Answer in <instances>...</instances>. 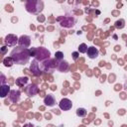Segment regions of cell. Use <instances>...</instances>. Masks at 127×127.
Masks as SVG:
<instances>
[{
    "label": "cell",
    "mask_w": 127,
    "mask_h": 127,
    "mask_svg": "<svg viewBox=\"0 0 127 127\" xmlns=\"http://www.w3.org/2000/svg\"><path fill=\"white\" fill-rule=\"evenodd\" d=\"M10 57L13 59L14 64H20V65H25L29 63L31 55H30V50L26 49V48H22V47H15L11 53H10Z\"/></svg>",
    "instance_id": "6da1fadb"
},
{
    "label": "cell",
    "mask_w": 127,
    "mask_h": 127,
    "mask_svg": "<svg viewBox=\"0 0 127 127\" xmlns=\"http://www.w3.org/2000/svg\"><path fill=\"white\" fill-rule=\"evenodd\" d=\"M30 50V55L31 57H35V59L42 63L48 59H50V56H51V52L49 50H47L46 48L44 47H39V48H32V49H29Z\"/></svg>",
    "instance_id": "7a4b0ae2"
},
{
    "label": "cell",
    "mask_w": 127,
    "mask_h": 127,
    "mask_svg": "<svg viewBox=\"0 0 127 127\" xmlns=\"http://www.w3.org/2000/svg\"><path fill=\"white\" fill-rule=\"evenodd\" d=\"M25 7L29 13L38 15L44 9V2L42 0H28L25 4Z\"/></svg>",
    "instance_id": "3957f363"
},
{
    "label": "cell",
    "mask_w": 127,
    "mask_h": 127,
    "mask_svg": "<svg viewBox=\"0 0 127 127\" xmlns=\"http://www.w3.org/2000/svg\"><path fill=\"white\" fill-rule=\"evenodd\" d=\"M41 64V68H42V71H46V72H53L54 69L57 67V64H58V62L55 60V59H48L42 63H40Z\"/></svg>",
    "instance_id": "277c9868"
},
{
    "label": "cell",
    "mask_w": 127,
    "mask_h": 127,
    "mask_svg": "<svg viewBox=\"0 0 127 127\" xmlns=\"http://www.w3.org/2000/svg\"><path fill=\"white\" fill-rule=\"evenodd\" d=\"M58 21H60V25L62 27H64V28H71L74 26V23H75V20L74 18L72 17H60L58 18Z\"/></svg>",
    "instance_id": "5b68a950"
},
{
    "label": "cell",
    "mask_w": 127,
    "mask_h": 127,
    "mask_svg": "<svg viewBox=\"0 0 127 127\" xmlns=\"http://www.w3.org/2000/svg\"><path fill=\"white\" fill-rule=\"evenodd\" d=\"M18 37L16 35L13 34H8L5 39H4V43L6 47H16V45L18 44Z\"/></svg>",
    "instance_id": "8992f818"
},
{
    "label": "cell",
    "mask_w": 127,
    "mask_h": 127,
    "mask_svg": "<svg viewBox=\"0 0 127 127\" xmlns=\"http://www.w3.org/2000/svg\"><path fill=\"white\" fill-rule=\"evenodd\" d=\"M30 69L31 71L36 75V76H40L42 74V68H41V64H40V62H38L36 59H34L31 63V65H30Z\"/></svg>",
    "instance_id": "52a82bcc"
},
{
    "label": "cell",
    "mask_w": 127,
    "mask_h": 127,
    "mask_svg": "<svg viewBox=\"0 0 127 127\" xmlns=\"http://www.w3.org/2000/svg\"><path fill=\"white\" fill-rule=\"evenodd\" d=\"M25 92L29 97H33V96H35V95H37L39 93V87L35 83H30V84H28L26 86Z\"/></svg>",
    "instance_id": "ba28073f"
},
{
    "label": "cell",
    "mask_w": 127,
    "mask_h": 127,
    "mask_svg": "<svg viewBox=\"0 0 127 127\" xmlns=\"http://www.w3.org/2000/svg\"><path fill=\"white\" fill-rule=\"evenodd\" d=\"M18 45H19V47L29 49V47L31 46V38L27 35H22L18 39Z\"/></svg>",
    "instance_id": "9c48e42d"
},
{
    "label": "cell",
    "mask_w": 127,
    "mask_h": 127,
    "mask_svg": "<svg viewBox=\"0 0 127 127\" xmlns=\"http://www.w3.org/2000/svg\"><path fill=\"white\" fill-rule=\"evenodd\" d=\"M59 107H60V109L63 110V111H67V110L71 109V107H72V102H71V100L68 99V98H63V99H61V101H60V103H59Z\"/></svg>",
    "instance_id": "30bf717a"
},
{
    "label": "cell",
    "mask_w": 127,
    "mask_h": 127,
    "mask_svg": "<svg viewBox=\"0 0 127 127\" xmlns=\"http://www.w3.org/2000/svg\"><path fill=\"white\" fill-rule=\"evenodd\" d=\"M85 54H87V57H88L90 60H94V59L98 58V56H99V51H98L97 48L91 46V47H88V48H87V51H86Z\"/></svg>",
    "instance_id": "8fae6325"
},
{
    "label": "cell",
    "mask_w": 127,
    "mask_h": 127,
    "mask_svg": "<svg viewBox=\"0 0 127 127\" xmlns=\"http://www.w3.org/2000/svg\"><path fill=\"white\" fill-rule=\"evenodd\" d=\"M8 96H9V99H10V101L12 103H17L20 100L21 92L19 90H16V89H11Z\"/></svg>",
    "instance_id": "7c38bea8"
},
{
    "label": "cell",
    "mask_w": 127,
    "mask_h": 127,
    "mask_svg": "<svg viewBox=\"0 0 127 127\" xmlns=\"http://www.w3.org/2000/svg\"><path fill=\"white\" fill-rule=\"evenodd\" d=\"M44 103H45V105L52 107V106H55L57 102H56V98L53 94H47L44 97Z\"/></svg>",
    "instance_id": "4fadbf2b"
},
{
    "label": "cell",
    "mask_w": 127,
    "mask_h": 127,
    "mask_svg": "<svg viewBox=\"0 0 127 127\" xmlns=\"http://www.w3.org/2000/svg\"><path fill=\"white\" fill-rule=\"evenodd\" d=\"M57 68L59 69V71L61 72H66L69 68V64L66 61H61V62H58V64H57Z\"/></svg>",
    "instance_id": "5bb4252c"
},
{
    "label": "cell",
    "mask_w": 127,
    "mask_h": 127,
    "mask_svg": "<svg viewBox=\"0 0 127 127\" xmlns=\"http://www.w3.org/2000/svg\"><path fill=\"white\" fill-rule=\"evenodd\" d=\"M10 90H11V87L9 84H4V85H1L0 86V97L1 98H5L9 95L10 93Z\"/></svg>",
    "instance_id": "9a60e30c"
},
{
    "label": "cell",
    "mask_w": 127,
    "mask_h": 127,
    "mask_svg": "<svg viewBox=\"0 0 127 127\" xmlns=\"http://www.w3.org/2000/svg\"><path fill=\"white\" fill-rule=\"evenodd\" d=\"M28 81H29V77H28V76H20V77L16 78L15 83H16L17 86L23 87L24 85H26V84L28 83Z\"/></svg>",
    "instance_id": "2e32d148"
},
{
    "label": "cell",
    "mask_w": 127,
    "mask_h": 127,
    "mask_svg": "<svg viewBox=\"0 0 127 127\" xmlns=\"http://www.w3.org/2000/svg\"><path fill=\"white\" fill-rule=\"evenodd\" d=\"M3 64L6 66V67H11L13 64H14V61L11 57H6L4 58L3 60Z\"/></svg>",
    "instance_id": "e0dca14e"
},
{
    "label": "cell",
    "mask_w": 127,
    "mask_h": 127,
    "mask_svg": "<svg viewBox=\"0 0 127 127\" xmlns=\"http://www.w3.org/2000/svg\"><path fill=\"white\" fill-rule=\"evenodd\" d=\"M75 113H76V115L78 117H85L87 115V110L85 108H83V107H79V108L76 109Z\"/></svg>",
    "instance_id": "ac0fdd59"
},
{
    "label": "cell",
    "mask_w": 127,
    "mask_h": 127,
    "mask_svg": "<svg viewBox=\"0 0 127 127\" xmlns=\"http://www.w3.org/2000/svg\"><path fill=\"white\" fill-rule=\"evenodd\" d=\"M87 45L86 44H84V43H82V44H80L79 46H78V53H80V54H85L86 53V51H87Z\"/></svg>",
    "instance_id": "d6986e66"
},
{
    "label": "cell",
    "mask_w": 127,
    "mask_h": 127,
    "mask_svg": "<svg viewBox=\"0 0 127 127\" xmlns=\"http://www.w3.org/2000/svg\"><path fill=\"white\" fill-rule=\"evenodd\" d=\"M55 60H56L57 62H61V61H63V60H64V53L61 52V51L56 52V54H55Z\"/></svg>",
    "instance_id": "ffe728a7"
},
{
    "label": "cell",
    "mask_w": 127,
    "mask_h": 127,
    "mask_svg": "<svg viewBox=\"0 0 127 127\" xmlns=\"http://www.w3.org/2000/svg\"><path fill=\"white\" fill-rule=\"evenodd\" d=\"M6 82H7V77H6V75H5L4 73L0 72V86H1V85H4V84H7Z\"/></svg>",
    "instance_id": "44dd1931"
},
{
    "label": "cell",
    "mask_w": 127,
    "mask_h": 127,
    "mask_svg": "<svg viewBox=\"0 0 127 127\" xmlns=\"http://www.w3.org/2000/svg\"><path fill=\"white\" fill-rule=\"evenodd\" d=\"M71 56H72L73 61H76V60L79 58V53H78V52H73V53L71 54Z\"/></svg>",
    "instance_id": "7402d4cb"
},
{
    "label": "cell",
    "mask_w": 127,
    "mask_h": 127,
    "mask_svg": "<svg viewBox=\"0 0 127 127\" xmlns=\"http://www.w3.org/2000/svg\"><path fill=\"white\" fill-rule=\"evenodd\" d=\"M6 51H7V47H6V46H4V47H2V48H1V52H2L3 54H5V53H6Z\"/></svg>",
    "instance_id": "603a6c76"
},
{
    "label": "cell",
    "mask_w": 127,
    "mask_h": 127,
    "mask_svg": "<svg viewBox=\"0 0 127 127\" xmlns=\"http://www.w3.org/2000/svg\"><path fill=\"white\" fill-rule=\"evenodd\" d=\"M24 127H34V126H33L32 124H26V125H25Z\"/></svg>",
    "instance_id": "cb8c5ba5"
}]
</instances>
